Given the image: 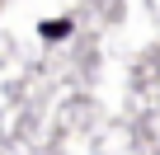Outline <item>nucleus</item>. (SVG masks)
<instances>
[{
  "mask_svg": "<svg viewBox=\"0 0 160 155\" xmlns=\"http://www.w3.org/2000/svg\"><path fill=\"white\" fill-rule=\"evenodd\" d=\"M38 33H42L47 42H57V38H66V33H71V19H42V24H38Z\"/></svg>",
  "mask_w": 160,
  "mask_h": 155,
  "instance_id": "obj_1",
  "label": "nucleus"
}]
</instances>
